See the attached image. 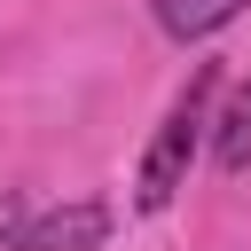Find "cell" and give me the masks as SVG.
Masks as SVG:
<instances>
[{"instance_id": "6da1fadb", "label": "cell", "mask_w": 251, "mask_h": 251, "mask_svg": "<svg viewBox=\"0 0 251 251\" xmlns=\"http://www.w3.org/2000/svg\"><path fill=\"white\" fill-rule=\"evenodd\" d=\"M212 94H220V71L196 63V78L173 94L165 126L149 133V157H141V180H133V204H141V212H165V204L188 188V165H196V149L212 141Z\"/></svg>"}, {"instance_id": "7a4b0ae2", "label": "cell", "mask_w": 251, "mask_h": 251, "mask_svg": "<svg viewBox=\"0 0 251 251\" xmlns=\"http://www.w3.org/2000/svg\"><path fill=\"white\" fill-rule=\"evenodd\" d=\"M110 204L102 196H71V204H55V212H31V227L8 243V251H102L110 243Z\"/></svg>"}, {"instance_id": "3957f363", "label": "cell", "mask_w": 251, "mask_h": 251, "mask_svg": "<svg viewBox=\"0 0 251 251\" xmlns=\"http://www.w3.org/2000/svg\"><path fill=\"white\" fill-rule=\"evenodd\" d=\"M212 165L220 173H251V78L227 86V102L212 110Z\"/></svg>"}, {"instance_id": "277c9868", "label": "cell", "mask_w": 251, "mask_h": 251, "mask_svg": "<svg viewBox=\"0 0 251 251\" xmlns=\"http://www.w3.org/2000/svg\"><path fill=\"white\" fill-rule=\"evenodd\" d=\"M149 8H157V31L188 47V39H212V31H227V24H235L251 0H149Z\"/></svg>"}, {"instance_id": "5b68a950", "label": "cell", "mask_w": 251, "mask_h": 251, "mask_svg": "<svg viewBox=\"0 0 251 251\" xmlns=\"http://www.w3.org/2000/svg\"><path fill=\"white\" fill-rule=\"evenodd\" d=\"M24 227H31V204H24L16 188H0V251H8V243H16Z\"/></svg>"}]
</instances>
